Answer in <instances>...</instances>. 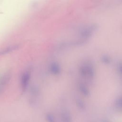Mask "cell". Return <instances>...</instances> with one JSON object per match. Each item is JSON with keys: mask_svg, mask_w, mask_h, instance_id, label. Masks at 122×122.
<instances>
[{"mask_svg": "<svg viewBox=\"0 0 122 122\" xmlns=\"http://www.w3.org/2000/svg\"><path fill=\"white\" fill-rule=\"evenodd\" d=\"M61 118L63 122H70L71 121L69 113L66 111H63L61 113Z\"/></svg>", "mask_w": 122, "mask_h": 122, "instance_id": "obj_1", "label": "cell"}, {"mask_svg": "<svg viewBox=\"0 0 122 122\" xmlns=\"http://www.w3.org/2000/svg\"><path fill=\"white\" fill-rule=\"evenodd\" d=\"M46 120L47 122H56L54 115L51 113H48L46 114Z\"/></svg>", "mask_w": 122, "mask_h": 122, "instance_id": "obj_2", "label": "cell"}]
</instances>
